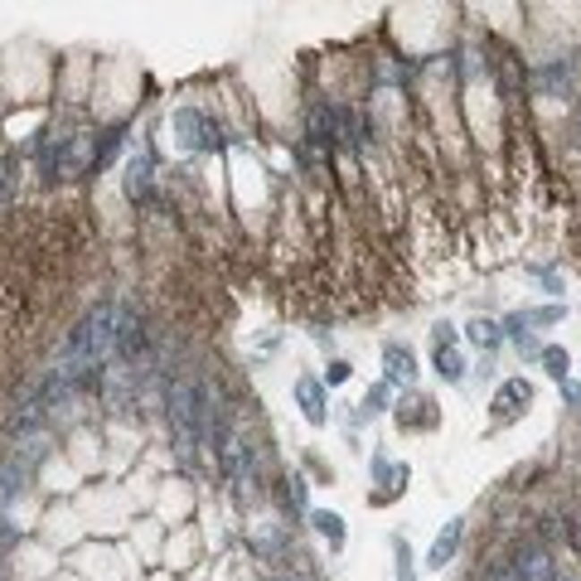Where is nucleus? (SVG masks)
Here are the masks:
<instances>
[{
    "mask_svg": "<svg viewBox=\"0 0 581 581\" xmlns=\"http://www.w3.org/2000/svg\"><path fill=\"white\" fill-rule=\"evenodd\" d=\"M175 132H180L184 146H194V150H213L218 146V126L209 122L204 112H194V107H184V112H175Z\"/></svg>",
    "mask_w": 581,
    "mask_h": 581,
    "instance_id": "1",
    "label": "nucleus"
},
{
    "mask_svg": "<svg viewBox=\"0 0 581 581\" xmlns=\"http://www.w3.org/2000/svg\"><path fill=\"white\" fill-rule=\"evenodd\" d=\"M466 339L475 344V349H484V359H490V354L504 344V325H494V320L480 315V320H470V325H466Z\"/></svg>",
    "mask_w": 581,
    "mask_h": 581,
    "instance_id": "8",
    "label": "nucleus"
},
{
    "mask_svg": "<svg viewBox=\"0 0 581 581\" xmlns=\"http://www.w3.org/2000/svg\"><path fill=\"white\" fill-rule=\"evenodd\" d=\"M514 572H518V581H552L557 562L548 557V548H543V543H528V548L514 557Z\"/></svg>",
    "mask_w": 581,
    "mask_h": 581,
    "instance_id": "2",
    "label": "nucleus"
},
{
    "mask_svg": "<svg viewBox=\"0 0 581 581\" xmlns=\"http://www.w3.org/2000/svg\"><path fill=\"white\" fill-rule=\"evenodd\" d=\"M552 581H572V577H567V572H552Z\"/></svg>",
    "mask_w": 581,
    "mask_h": 581,
    "instance_id": "20",
    "label": "nucleus"
},
{
    "mask_svg": "<svg viewBox=\"0 0 581 581\" xmlns=\"http://www.w3.org/2000/svg\"><path fill=\"white\" fill-rule=\"evenodd\" d=\"M150 184H156V165H150L146 150H136V156L126 160V199H132V204H146Z\"/></svg>",
    "mask_w": 581,
    "mask_h": 581,
    "instance_id": "3",
    "label": "nucleus"
},
{
    "mask_svg": "<svg viewBox=\"0 0 581 581\" xmlns=\"http://www.w3.org/2000/svg\"><path fill=\"white\" fill-rule=\"evenodd\" d=\"M295 402H301L305 422L311 426H325V388H320V378H295Z\"/></svg>",
    "mask_w": 581,
    "mask_h": 581,
    "instance_id": "4",
    "label": "nucleus"
},
{
    "mask_svg": "<svg viewBox=\"0 0 581 581\" xmlns=\"http://www.w3.org/2000/svg\"><path fill=\"white\" fill-rule=\"evenodd\" d=\"M562 315H567V305H543V311H524L528 329H533V325H557Z\"/></svg>",
    "mask_w": 581,
    "mask_h": 581,
    "instance_id": "13",
    "label": "nucleus"
},
{
    "mask_svg": "<svg viewBox=\"0 0 581 581\" xmlns=\"http://www.w3.org/2000/svg\"><path fill=\"white\" fill-rule=\"evenodd\" d=\"M460 538H466V518H450V524L436 533V543H431V552H426V567H446L450 557H456L460 548Z\"/></svg>",
    "mask_w": 581,
    "mask_h": 581,
    "instance_id": "5",
    "label": "nucleus"
},
{
    "mask_svg": "<svg viewBox=\"0 0 581 581\" xmlns=\"http://www.w3.org/2000/svg\"><path fill=\"white\" fill-rule=\"evenodd\" d=\"M484 581H518V572H514V562H500V567H494V572L484 577Z\"/></svg>",
    "mask_w": 581,
    "mask_h": 581,
    "instance_id": "17",
    "label": "nucleus"
},
{
    "mask_svg": "<svg viewBox=\"0 0 581 581\" xmlns=\"http://www.w3.org/2000/svg\"><path fill=\"white\" fill-rule=\"evenodd\" d=\"M397 581H417V572H412V552L397 543Z\"/></svg>",
    "mask_w": 581,
    "mask_h": 581,
    "instance_id": "14",
    "label": "nucleus"
},
{
    "mask_svg": "<svg viewBox=\"0 0 581 581\" xmlns=\"http://www.w3.org/2000/svg\"><path fill=\"white\" fill-rule=\"evenodd\" d=\"M378 412H388V383H373L359 402V417H378Z\"/></svg>",
    "mask_w": 581,
    "mask_h": 581,
    "instance_id": "12",
    "label": "nucleus"
},
{
    "mask_svg": "<svg viewBox=\"0 0 581 581\" xmlns=\"http://www.w3.org/2000/svg\"><path fill=\"white\" fill-rule=\"evenodd\" d=\"M543 369H548V378H557V383H567V378H572V359H567V349H543Z\"/></svg>",
    "mask_w": 581,
    "mask_h": 581,
    "instance_id": "11",
    "label": "nucleus"
},
{
    "mask_svg": "<svg viewBox=\"0 0 581 581\" xmlns=\"http://www.w3.org/2000/svg\"><path fill=\"white\" fill-rule=\"evenodd\" d=\"M533 402V388L524 383V378H514V383H504L500 388V397H494V407H500V422H508V417H518Z\"/></svg>",
    "mask_w": 581,
    "mask_h": 581,
    "instance_id": "6",
    "label": "nucleus"
},
{
    "mask_svg": "<svg viewBox=\"0 0 581 581\" xmlns=\"http://www.w3.org/2000/svg\"><path fill=\"white\" fill-rule=\"evenodd\" d=\"M383 363H388V383H402V388H407L412 378H417V359H412V349H402V344H388V349H383Z\"/></svg>",
    "mask_w": 581,
    "mask_h": 581,
    "instance_id": "7",
    "label": "nucleus"
},
{
    "mask_svg": "<svg viewBox=\"0 0 581 581\" xmlns=\"http://www.w3.org/2000/svg\"><path fill=\"white\" fill-rule=\"evenodd\" d=\"M5 199H10V165L0 160V204H5Z\"/></svg>",
    "mask_w": 581,
    "mask_h": 581,
    "instance_id": "19",
    "label": "nucleus"
},
{
    "mask_svg": "<svg viewBox=\"0 0 581 581\" xmlns=\"http://www.w3.org/2000/svg\"><path fill=\"white\" fill-rule=\"evenodd\" d=\"M562 393H567V402H572V407H581V383H572V378H567Z\"/></svg>",
    "mask_w": 581,
    "mask_h": 581,
    "instance_id": "18",
    "label": "nucleus"
},
{
    "mask_svg": "<svg viewBox=\"0 0 581 581\" xmlns=\"http://www.w3.org/2000/svg\"><path fill=\"white\" fill-rule=\"evenodd\" d=\"M436 373H441L446 383H460V378H466V359H460L456 344H436Z\"/></svg>",
    "mask_w": 581,
    "mask_h": 581,
    "instance_id": "10",
    "label": "nucleus"
},
{
    "mask_svg": "<svg viewBox=\"0 0 581 581\" xmlns=\"http://www.w3.org/2000/svg\"><path fill=\"white\" fill-rule=\"evenodd\" d=\"M286 500H291L295 508H305V480H301V475L286 480Z\"/></svg>",
    "mask_w": 581,
    "mask_h": 581,
    "instance_id": "15",
    "label": "nucleus"
},
{
    "mask_svg": "<svg viewBox=\"0 0 581 581\" xmlns=\"http://www.w3.org/2000/svg\"><path fill=\"white\" fill-rule=\"evenodd\" d=\"M311 524H315V533H320V538H325L335 552L344 548V518L335 514V508H311Z\"/></svg>",
    "mask_w": 581,
    "mask_h": 581,
    "instance_id": "9",
    "label": "nucleus"
},
{
    "mask_svg": "<svg viewBox=\"0 0 581 581\" xmlns=\"http://www.w3.org/2000/svg\"><path fill=\"white\" fill-rule=\"evenodd\" d=\"M344 378H349V363H344V359H335V363H329V369H325V383H344Z\"/></svg>",
    "mask_w": 581,
    "mask_h": 581,
    "instance_id": "16",
    "label": "nucleus"
}]
</instances>
